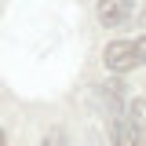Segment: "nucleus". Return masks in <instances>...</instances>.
Segmentation results:
<instances>
[{
  "mask_svg": "<svg viewBox=\"0 0 146 146\" xmlns=\"http://www.w3.org/2000/svg\"><path fill=\"white\" fill-rule=\"evenodd\" d=\"M124 124H128V131H131V139L139 146H146V102L143 99H128L124 102Z\"/></svg>",
  "mask_w": 146,
  "mask_h": 146,
  "instance_id": "nucleus-3",
  "label": "nucleus"
},
{
  "mask_svg": "<svg viewBox=\"0 0 146 146\" xmlns=\"http://www.w3.org/2000/svg\"><path fill=\"white\" fill-rule=\"evenodd\" d=\"M110 135H113V146H139L135 139H131L124 117H113V121H110Z\"/></svg>",
  "mask_w": 146,
  "mask_h": 146,
  "instance_id": "nucleus-4",
  "label": "nucleus"
},
{
  "mask_svg": "<svg viewBox=\"0 0 146 146\" xmlns=\"http://www.w3.org/2000/svg\"><path fill=\"white\" fill-rule=\"evenodd\" d=\"M131 11H135V0H95V15H99V22L106 29L124 26L131 18Z\"/></svg>",
  "mask_w": 146,
  "mask_h": 146,
  "instance_id": "nucleus-2",
  "label": "nucleus"
},
{
  "mask_svg": "<svg viewBox=\"0 0 146 146\" xmlns=\"http://www.w3.org/2000/svg\"><path fill=\"white\" fill-rule=\"evenodd\" d=\"M0 146H4V128H0Z\"/></svg>",
  "mask_w": 146,
  "mask_h": 146,
  "instance_id": "nucleus-6",
  "label": "nucleus"
},
{
  "mask_svg": "<svg viewBox=\"0 0 146 146\" xmlns=\"http://www.w3.org/2000/svg\"><path fill=\"white\" fill-rule=\"evenodd\" d=\"M40 146H70V143H66V135H62V131H51V135H48Z\"/></svg>",
  "mask_w": 146,
  "mask_h": 146,
  "instance_id": "nucleus-5",
  "label": "nucleus"
},
{
  "mask_svg": "<svg viewBox=\"0 0 146 146\" xmlns=\"http://www.w3.org/2000/svg\"><path fill=\"white\" fill-rule=\"evenodd\" d=\"M102 62H106V70H113V73H128V70L146 66V33L135 36V40H113V44H106Z\"/></svg>",
  "mask_w": 146,
  "mask_h": 146,
  "instance_id": "nucleus-1",
  "label": "nucleus"
}]
</instances>
